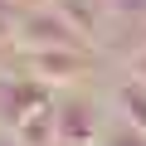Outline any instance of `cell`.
I'll use <instances>...</instances> for the list:
<instances>
[{
  "instance_id": "9c48e42d",
  "label": "cell",
  "mask_w": 146,
  "mask_h": 146,
  "mask_svg": "<svg viewBox=\"0 0 146 146\" xmlns=\"http://www.w3.org/2000/svg\"><path fill=\"white\" fill-rule=\"evenodd\" d=\"M0 58H5V44H0ZM0 68H5V63H0Z\"/></svg>"
},
{
  "instance_id": "ba28073f",
  "label": "cell",
  "mask_w": 146,
  "mask_h": 146,
  "mask_svg": "<svg viewBox=\"0 0 146 146\" xmlns=\"http://www.w3.org/2000/svg\"><path fill=\"white\" fill-rule=\"evenodd\" d=\"M0 146H25V141H20L15 131H0Z\"/></svg>"
},
{
  "instance_id": "3957f363",
  "label": "cell",
  "mask_w": 146,
  "mask_h": 146,
  "mask_svg": "<svg viewBox=\"0 0 146 146\" xmlns=\"http://www.w3.org/2000/svg\"><path fill=\"white\" fill-rule=\"evenodd\" d=\"M102 112L88 98H58L54 102V146H98Z\"/></svg>"
},
{
  "instance_id": "277c9868",
  "label": "cell",
  "mask_w": 146,
  "mask_h": 146,
  "mask_svg": "<svg viewBox=\"0 0 146 146\" xmlns=\"http://www.w3.org/2000/svg\"><path fill=\"white\" fill-rule=\"evenodd\" d=\"M29 78H39L44 88H58V83H78L88 73V49H39L29 54Z\"/></svg>"
},
{
  "instance_id": "8992f818",
  "label": "cell",
  "mask_w": 146,
  "mask_h": 146,
  "mask_svg": "<svg viewBox=\"0 0 146 146\" xmlns=\"http://www.w3.org/2000/svg\"><path fill=\"white\" fill-rule=\"evenodd\" d=\"M102 10H107V20L112 25H122V29H146V0H102Z\"/></svg>"
},
{
  "instance_id": "5b68a950",
  "label": "cell",
  "mask_w": 146,
  "mask_h": 146,
  "mask_svg": "<svg viewBox=\"0 0 146 146\" xmlns=\"http://www.w3.org/2000/svg\"><path fill=\"white\" fill-rule=\"evenodd\" d=\"M112 107H117V122L131 127V131H146V83L127 78L117 93H112Z\"/></svg>"
},
{
  "instance_id": "6da1fadb",
  "label": "cell",
  "mask_w": 146,
  "mask_h": 146,
  "mask_svg": "<svg viewBox=\"0 0 146 146\" xmlns=\"http://www.w3.org/2000/svg\"><path fill=\"white\" fill-rule=\"evenodd\" d=\"M15 44H20L25 54H39V49H88V39L73 29L54 5H29V10H20Z\"/></svg>"
},
{
  "instance_id": "7a4b0ae2",
  "label": "cell",
  "mask_w": 146,
  "mask_h": 146,
  "mask_svg": "<svg viewBox=\"0 0 146 146\" xmlns=\"http://www.w3.org/2000/svg\"><path fill=\"white\" fill-rule=\"evenodd\" d=\"M49 102H54V88H44L39 78H29V73L0 68V131H20L25 117H34Z\"/></svg>"
},
{
  "instance_id": "52a82bcc",
  "label": "cell",
  "mask_w": 146,
  "mask_h": 146,
  "mask_svg": "<svg viewBox=\"0 0 146 146\" xmlns=\"http://www.w3.org/2000/svg\"><path fill=\"white\" fill-rule=\"evenodd\" d=\"M98 146H146V131H131V127H112V131H102V141Z\"/></svg>"
}]
</instances>
